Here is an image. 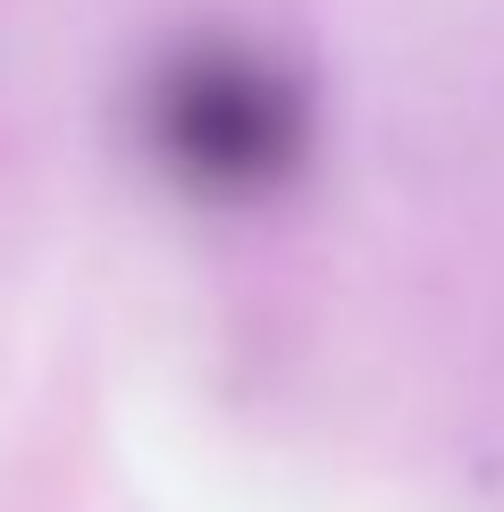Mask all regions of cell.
<instances>
[{
	"label": "cell",
	"mask_w": 504,
	"mask_h": 512,
	"mask_svg": "<svg viewBox=\"0 0 504 512\" xmlns=\"http://www.w3.org/2000/svg\"><path fill=\"white\" fill-rule=\"evenodd\" d=\"M135 152L194 210H261L311 160V93L278 51L185 42L135 84Z\"/></svg>",
	"instance_id": "obj_1"
}]
</instances>
